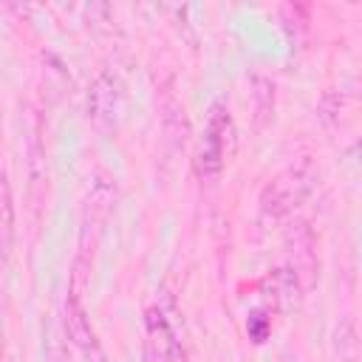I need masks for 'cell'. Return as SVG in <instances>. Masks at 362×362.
<instances>
[{
    "label": "cell",
    "instance_id": "cell-3",
    "mask_svg": "<svg viewBox=\"0 0 362 362\" xmlns=\"http://www.w3.org/2000/svg\"><path fill=\"white\" fill-rule=\"evenodd\" d=\"M147 331H150V345L164 362H189L187 345L181 339V320L173 297H167L164 305H150L147 308Z\"/></svg>",
    "mask_w": 362,
    "mask_h": 362
},
{
    "label": "cell",
    "instance_id": "cell-17",
    "mask_svg": "<svg viewBox=\"0 0 362 362\" xmlns=\"http://www.w3.org/2000/svg\"><path fill=\"white\" fill-rule=\"evenodd\" d=\"M0 362H3V328H0Z\"/></svg>",
    "mask_w": 362,
    "mask_h": 362
},
{
    "label": "cell",
    "instance_id": "cell-12",
    "mask_svg": "<svg viewBox=\"0 0 362 362\" xmlns=\"http://www.w3.org/2000/svg\"><path fill=\"white\" fill-rule=\"evenodd\" d=\"M252 96H255L257 124L266 127L274 119V82L266 74H255L252 76Z\"/></svg>",
    "mask_w": 362,
    "mask_h": 362
},
{
    "label": "cell",
    "instance_id": "cell-7",
    "mask_svg": "<svg viewBox=\"0 0 362 362\" xmlns=\"http://www.w3.org/2000/svg\"><path fill=\"white\" fill-rule=\"evenodd\" d=\"M206 139H212L218 144V150L223 153V158L229 161L238 150V127H235V119L229 113V107L223 102H212L209 105V113H206Z\"/></svg>",
    "mask_w": 362,
    "mask_h": 362
},
{
    "label": "cell",
    "instance_id": "cell-6",
    "mask_svg": "<svg viewBox=\"0 0 362 362\" xmlns=\"http://www.w3.org/2000/svg\"><path fill=\"white\" fill-rule=\"evenodd\" d=\"M113 204H116V178L107 175L105 170H96L93 178H90V187H88V198H85V215L93 221V223H105L113 212Z\"/></svg>",
    "mask_w": 362,
    "mask_h": 362
},
{
    "label": "cell",
    "instance_id": "cell-16",
    "mask_svg": "<svg viewBox=\"0 0 362 362\" xmlns=\"http://www.w3.org/2000/svg\"><path fill=\"white\" fill-rule=\"evenodd\" d=\"M144 362H164V359H161V356L153 351V345H150V342H147V354H144Z\"/></svg>",
    "mask_w": 362,
    "mask_h": 362
},
{
    "label": "cell",
    "instance_id": "cell-10",
    "mask_svg": "<svg viewBox=\"0 0 362 362\" xmlns=\"http://www.w3.org/2000/svg\"><path fill=\"white\" fill-rule=\"evenodd\" d=\"M331 348L337 362H359V334L354 317H339L331 331Z\"/></svg>",
    "mask_w": 362,
    "mask_h": 362
},
{
    "label": "cell",
    "instance_id": "cell-9",
    "mask_svg": "<svg viewBox=\"0 0 362 362\" xmlns=\"http://www.w3.org/2000/svg\"><path fill=\"white\" fill-rule=\"evenodd\" d=\"M266 286L272 288V300H274V305H286V308H291V305H297L300 300H303V280L297 277V272L291 269V266H280V269H274L269 277H266Z\"/></svg>",
    "mask_w": 362,
    "mask_h": 362
},
{
    "label": "cell",
    "instance_id": "cell-8",
    "mask_svg": "<svg viewBox=\"0 0 362 362\" xmlns=\"http://www.w3.org/2000/svg\"><path fill=\"white\" fill-rule=\"evenodd\" d=\"M161 130H164V141L170 147V153H181L187 144V133H189V122L184 113V105L170 93L161 102Z\"/></svg>",
    "mask_w": 362,
    "mask_h": 362
},
{
    "label": "cell",
    "instance_id": "cell-14",
    "mask_svg": "<svg viewBox=\"0 0 362 362\" xmlns=\"http://www.w3.org/2000/svg\"><path fill=\"white\" fill-rule=\"evenodd\" d=\"M45 362H74L68 354V345L62 339V331L54 325L48 328V339H45Z\"/></svg>",
    "mask_w": 362,
    "mask_h": 362
},
{
    "label": "cell",
    "instance_id": "cell-5",
    "mask_svg": "<svg viewBox=\"0 0 362 362\" xmlns=\"http://www.w3.org/2000/svg\"><path fill=\"white\" fill-rule=\"evenodd\" d=\"M286 246L291 255V269L297 272V277L303 280V286H308L314 280L317 272V238L311 232V226L305 221H294L286 229Z\"/></svg>",
    "mask_w": 362,
    "mask_h": 362
},
{
    "label": "cell",
    "instance_id": "cell-15",
    "mask_svg": "<svg viewBox=\"0 0 362 362\" xmlns=\"http://www.w3.org/2000/svg\"><path fill=\"white\" fill-rule=\"evenodd\" d=\"M246 331H249V337H252L255 342H263L266 334H269V317H263L260 311L249 314V320H246Z\"/></svg>",
    "mask_w": 362,
    "mask_h": 362
},
{
    "label": "cell",
    "instance_id": "cell-13",
    "mask_svg": "<svg viewBox=\"0 0 362 362\" xmlns=\"http://www.w3.org/2000/svg\"><path fill=\"white\" fill-rule=\"evenodd\" d=\"M342 110H345V93H339V90H325V93L320 96V102H317V116H320V122L328 124V127L339 124Z\"/></svg>",
    "mask_w": 362,
    "mask_h": 362
},
{
    "label": "cell",
    "instance_id": "cell-1",
    "mask_svg": "<svg viewBox=\"0 0 362 362\" xmlns=\"http://www.w3.org/2000/svg\"><path fill=\"white\" fill-rule=\"evenodd\" d=\"M314 189H317V170L308 158H300L260 189V201H257L260 218L266 223L286 221L303 201H308Z\"/></svg>",
    "mask_w": 362,
    "mask_h": 362
},
{
    "label": "cell",
    "instance_id": "cell-4",
    "mask_svg": "<svg viewBox=\"0 0 362 362\" xmlns=\"http://www.w3.org/2000/svg\"><path fill=\"white\" fill-rule=\"evenodd\" d=\"M85 113L88 122L96 133L113 136L116 133V119H119V82L110 71H99L85 96Z\"/></svg>",
    "mask_w": 362,
    "mask_h": 362
},
{
    "label": "cell",
    "instance_id": "cell-11",
    "mask_svg": "<svg viewBox=\"0 0 362 362\" xmlns=\"http://www.w3.org/2000/svg\"><path fill=\"white\" fill-rule=\"evenodd\" d=\"M11 246H14V198H11L8 175L0 170V266L6 263Z\"/></svg>",
    "mask_w": 362,
    "mask_h": 362
},
{
    "label": "cell",
    "instance_id": "cell-2",
    "mask_svg": "<svg viewBox=\"0 0 362 362\" xmlns=\"http://www.w3.org/2000/svg\"><path fill=\"white\" fill-rule=\"evenodd\" d=\"M82 286H85V272H82V263L76 257L71 288H68V297H65V334H68L71 345L79 351V356L85 362H107L105 345H102V339L96 337V331L90 325L85 297H82Z\"/></svg>",
    "mask_w": 362,
    "mask_h": 362
}]
</instances>
